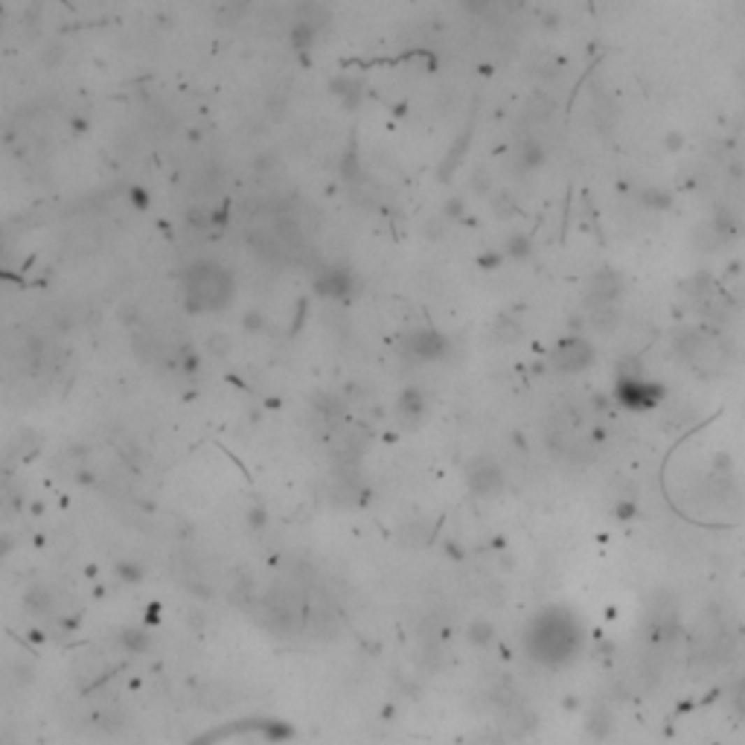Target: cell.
<instances>
[{
  "label": "cell",
  "instance_id": "obj_1",
  "mask_svg": "<svg viewBox=\"0 0 745 745\" xmlns=\"http://www.w3.org/2000/svg\"><path fill=\"white\" fill-rule=\"evenodd\" d=\"M184 289L192 312H216L227 306L233 294V280L216 262H195L184 274Z\"/></svg>",
  "mask_w": 745,
  "mask_h": 745
},
{
  "label": "cell",
  "instance_id": "obj_2",
  "mask_svg": "<svg viewBox=\"0 0 745 745\" xmlns=\"http://www.w3.org/2000/svg\"><path fill=\"white\" fill-rule=\"evenodd\" d=\"M466 484L475 495H498L504 489L501 466L489 457H477L466 466Z\"/></svg>",
  "mask_w": 745,
  "mask_h": 745
},
{
  "label": "cell",
  "instance_id": "obj_3",
  "mask_svg": "<svg viewBox=\"0 0 745 745\" xmlns=\"http://www.w3.org/2000/svg\"><path fill=\"white\" fill-rule=\"evenodd\" d=\"M405 352L419 359V361L442 359L449 352V341H446V335H440L437 329H419L405 341Z\"/></svg>",
  "mask_w": 745,
  "mask_h": 745
},
{
  "label": "cell",
  "instance_id": "obj_4",
  "mask_svg": "<svg viewBox=\"0 0 745 745\" xmlns=\"http://www.w3.org/2000/svg\"><path fill=\"white\" fill-rule=\"evenodd\" d=\"M617 396H620V402H626L632 407H649V405L658 402L661 387H655L649 382H641V379H623L620 387H617Z\"/></svg>",
  "mask_w": 745,
  "mask_h": 745
},
{
  "label": "cell",
  "instance_id": "obj_5",
  "mask_svg": "<svg viewBox=\"0 0 745 745\" xmlns=\"http://www.w3.org/2000/svg\"><path fill=\"white\" fill-rule=\"evenodd\" d=\"M554 361L562 372H577L582 367H588L591 361V347L585 344V341H565L556 347L554 352Z\"/></svg>",
  "mask_w": 745,
  "mask_h": 745
},
{
  "label": "cell",
  "instance_id": "obj_6",
  "mask_svg": "<svg viewBox=\"0 0 745 745\" xmlns=\"http://www.w3.org/2000/svg\"><path fill=\"white\" fill-rule=\"evenodd\" d=\"M349 274L341 268H326L321 277L314 280V291L321 297H344L349 291Z\"/></svg>",
  "mask_w": 745,
  "mask_h": 745
},
{
  "label": "cell",
  "instance_id": "obj_7",
  "mask_svg": "<svg viewBox=\"0 0 745 745\" xmlns=\"http://www.w3.org/2000/svg\"><path fill=\"white\" fill-rule=\"evenodd\" d=\"M519 164L521 169H533L542 164V146L536 143V140H527V143H521L519 149Z\"/></svg>",
  "mask_w": 745,
  "mask_h": 745
},
{
  "label": "cell",
  "instance_id": "obj_8",
  "mask_svg": "<svg viewBox=\"0 0 745 745\" xmlns=\"http://www.w3.org/2000/svg\"><path fill=\"white\" fill-rule=\"evenodd\" d=\"M399 411H402V417H411V419L422 417V393H417V390H407V393H402Z\"/></svg>",
  "mask_w": 745,
  "mask_h": 745
},
{
  "label": "cell",
  "instance_id": "obj_9",
  "mask_svg": "<svg viewBox=\"0 0 745 745\" xmlns=\"http://www.w3.org/2000/svg\"><path fill=\"white\" fill-rule=\"evenodd\" d=\"M547 111H551V99H547L544 94H536L533 99H530V105H527V111H524V117L533 122V120H544L547 117Z\"/></svg>",
  "mask_w": 745,
  "mask_h": 745
},
{
  "label": "cell",
  "instance_id": "obj_10",
  "mask_svg": "<svg viewBox=\"0 0 745 745\" xmlns=\"http://www.w3.org/2000/svg\"><path fill=\"white\" fill-rule=\"evenodd\" d=\"M507 247H509V254L516 256V259H524V256L530 254V242H527V239H524L521 233H516V236H512Z\"/></svg>",
  "mask_w": 745,
  "mask_h": 745
},
{
  "label": "cell",
  "instance_id": "obj_11",
  "mask_svg": "<svg viewBox=\"0 0 745 745\" xmlns=\"http://www.w3.org/2000/svg\"><path fill=\"white\" fill-rule=\"evenodd\" d=\"M207 349H212L216 356H224V352L230 349V341L224 338V335L216 332V335H210V338H207Z\"/></svg>",
  "mask_w": 745,
  "mask_h": 745
}]
</instances>
